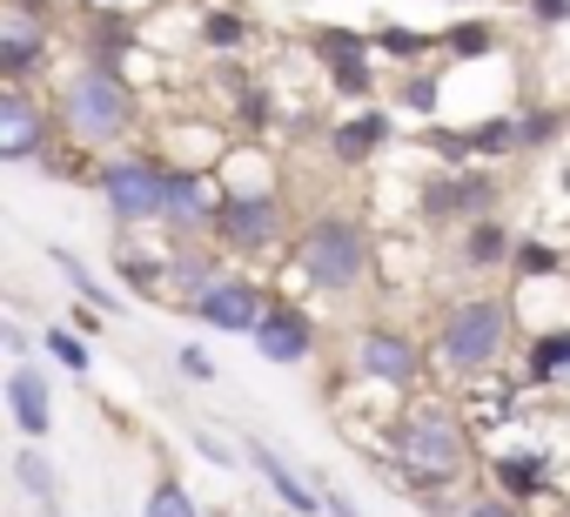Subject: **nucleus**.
Here are the masks:
<instances>
[{"label": "nucleus", "mask_w": 570, "mask_h": 517, "mask_svg": "<svg viewBox=\"0 0 570 517\" xmlns=\"http://www.w3.org/2000/svg\"><path fill=\"white\" fill-rule=\"evenodd\" d=\"M463 517H517V504H510V497H476Z\"/></svg>", "instance_id": "obj_38"}, {"label": "nucleus", "mask_w": 570, "mask_h": 517, "mask_svg": "<svg viewBox=\"0 0 570 517\" xmlns=\"http://www.w3.org/2000/svg\"><path fill=\"white\" fill-rule=\"evenodd\" d=\"M517 128H523V148H550V142L570 128V115H557V108H523Z\"/></svg>", "instance_id": "obj_32"}, {"label": "nucleus", "mask_w": 570, "mask_h": 517, "mask_svg": "<svg viewBox=\"0 0 570 517\" xmlns=\"http://www.w3.org/2000/svg\"><path fill=\"white\" fill-rule=\"evenodd\" d=\"M215 276H222V270L208 263L202 248H175V255H168V283H181V290H188V303H195V296H202Z\"/></svg>", "instance_id": "obj_23"}, {"label": "nucleus", "mask_w": 570, "mask_h": 517, "mask_svg": "<svg viewBox=\"0 0 570 517\" xmlns=\"http://www.w3.org/2000/svg\"><path fill=\"white\" fill-rule=\"evenodd\" d=\"M48 115L28 101V88H14L8 81V95H0V162H35V155H48Z\"/></svg>", "instance_id": "obj_12"}, {"label": "nucleus", "mask_w": 570, "mask_h": 517, "mask_svg": "<svg viewBox=\"0 0 570 517\" xmlns=\"http://www.w3.org/2000/svg\"><path fill=\"white\" fill-rule=\"evenodd\" d=\"M296 263H303L309 290L343 296V290H356L370 276V235H363L356 215H316L303 228V242H296Z\"/></svg>", "instance_id": "obj_4"}, {"label": "nucleus", "mask_w": 570, "mask_h": 517, "mask_svg": "<svg viewBox=\"0 0 570 517\" xmlns=\"http://www.w3.org/2000/svg\"><path fill=\"white\" fill-rule=\"evenodd\" d=\"M88 8H101V0H88Z\"/></svg>", "instance_id": "obj_45"}, {"label": "nucleus", "mask_w": 570, "mask_h": 517, "mask_svg": "<svg viewBox=\"0 0 570 517\" xmlns=\"http://www.w3.org/2000/svg\"><path fill=\"white\" fill-rule=\"evenodd\" d=\"M316 490H323V510H330V517H363V510H356L343 490H330V484H316Z\"/></svg>", "instance_id": "obj_41"}, {"label": "nucleus", "mask_w": 570, "mask_h": 517, "mask_svg": "<svg viewBox=\"0 0 570 517\" xmlns=\"http://www.w3.org/2000/svg\"><path fill=\"white\" fill-rule=\"evenodd\" d=\"M275 235H282V202H275L268 188H235V195L222 202L215 242H228V248H242V255H262V248H275Z\"/></svg>", "instance_id": "obj_9"}, {"label": "nucleus", "mask_w": 570, "mask_h": 517, "mask_svg": "<svg viewBox=\"0 0 570 517\" xmlns=\"http://www.w3.org/2000/svg\"><path fill=\"white\" fill-rule=\"evenodd\" d=\"M202 41H208L215 55H235V48L248 41V21H242V8H208V14H202Z\"/></svg>", "instance_id": "obj_24"}, {"label": "nucleus", "mask_w": 570, "mask_h": 517, "mask_svg": "<svg viewBox=\"0 0 570 517\" xmlns=\"http://www.w3.org/2000/svg\"><path fill=\"white\" fill-rule=\"evenodd\" d=\"M456 255H463V270H503L510 255H517V235H510L497 215H476V222H463Z\"/></svg>", "instance_id": "obj_18"}, {"label": "nucleus", "mask_w": 570, "mask_h": 517, "mask_svg": "<svg viewBox=\"0 0 570 517\" xmlns=\"http://www.w3.org/2000/svg\"><path fill=\"white\" fill-rule=\"evenodd\" d=\"M222 188L202 175V168H168V222L175 228H188V235H215V222H222Z\"/></svg>", "instance_id": "obj_13"}, {"label": "nucleus", "mask_w": 570, "mask_h": 517, "mask_svg": "<svg viewBox=\"0 0 570 517\" xmlns=\"http://www.w3.org/2000/svg\"><path fill=\"white\" fill-rule=\"evenodd\" d=\"M396 450H403V470H410V484L423 490V504H436L430 490L450 484V477L470 464V437H463V423H456L443 403L410 410V423L396 430Z\"/></svg>", "instance_id": "obj_3"}, {"label": "nucleus", "mask_w": 570, "mask_h": 517, "mask_svg": "<svg viewBox=\"0 0 570 517\" xmlns=\"http://www.w3.org/2000/svg\"><path fill=\"white\" fill-rule=\"evenodd\" d=\"M8 410H14L21 437H48V430H55V397H48V377H41L35 363H14V377H8Z\"/></svg>", "instance_id": "obj_16"}, {"label": "nucleus", "mask_w": 570, "mask_h": 517, "mask_svg": "<svg viewBox=\"0 0 570 517\" xmlns=\"http://www.w3.org/2000/svg\"><path fill=\"white\" fill-rule=\"evenodd\" d=\"M121 276L135 283V296H161V283H168V255H135V248H121Z\"/></svg>", "instance_id": "obj_30"}, {"label": "nucleus", "mask_w": 570, "mask_h": 517, "mask_svg": "<svg viewBox=\"0 0 570 517\" xmlns=\"http://www.w3.org/2000/svg\"><path fill=\"white\" fill-rule=\"evenodd\" d=\"M456 8H463V0H456Z\"/></svg>", "instance_id": "obj_46"}, {"label": "nucleus", "mask_w": 570, "mask_h": 517, "mask_svg": "<svg viewBox=\"0 0 570 517\" xmlns=\"http://www.w3.org/2000/svg\"><path fill=\"white\" fill-rule=\"evenodd\" d=\"M195 450H202V457H208V464H235V450H228V443H222V437H208V430H202V437H195Z\"/></svg>", "instance_id": "obj_40"}, {"label": "nucleus", "mask_w": 570, "mask_h": 517, "mask_svg": "<svg viewBox=\"0 0 570 517\" xmlns=\"http://www.w3.org/2000/svg\"><path fill=\"white\" fill-rule=\"evenodd\" d=\"M423 148H436V155H443L450 168H463V162L476 155V148H470V128H436V121L423 128Z\"/></svg>", "instance_id": "obj_34"}, {"label": "nucleus", "mask_w": 570, "mask_h": 517, "mask_svg": "<svg viewBox=\"0 0 570 517\" xmlns=\"http://www.w3.org/2000/svg\"><path fill=\"white\" fill-rule=\"evenodd\" d=\"M61 121H68V135L88 142V148H108V142H121V135L135 128V95H128V81L115 75V61H81V68L61 81Z\"/></svg>", "instance_id": "obj_1"}, {"label": "nucleus", "mask_w": 570, "mask_h": 517, "mask_svg": "<svg viewBox=\"0 0 570 517\" xmlns=\"http://www.w3.org/2000/svg\"><path fill=\"white\" fill-rule=\"evenodd\" d=\"M523 370H530V383H557V377L570 370V330H550V336H537V343L523 350Z\"/></svg>", "instance_id": "obj_20"}, {"label": "nucleus", "mask_w": 570, "mask_h": 517, "mask_svg": "<svg viewBox=\"0 0 570 517\" xmlns=\"http://www.w3.org/2000/svg\"><path fill=\"white\" fill-rule=\"evenodd\" d=\"M356 363H363V377H376V383H390V390H410V383L423 377L416 336H403V330H390V323H370V330H363Z\"/></svg>", "instance_id": "obj_11"}, {"label": "nucleus", "mask_w": 570, "mask_h": 517, "mask_svg": "<svg viewBox=\"0 0 570 517\" xmlns=\"http://www.w3.org/2000/svg\"><path fill=\"white\" fill-rule=\"evenodd\" d=\"M523 14H530L537 28H563V21H570V0H523Z\"/></svg>", "instance_id": "obj_36"}, {"label": "nucleus", "mask_w": 570, "mask_h": 517, "mask_svg": "<svg viewBox=\"0 0 570 517\" xmlns=\"http://www.w3.org/2000/svg\"><path fill=\"white\" fill-rule=\"evenodd\" d=\"M55 270H61V276H68V283L81 290V303H88V310H108V316L121 310V303H115V296H108V290H101V283H95V276L81 270V255H75V248H55Z\"/></svg>", "instance_id": "obj_28"}, {"label": "nucleus", "mask_w": 570, "mask_h": 517, "mask_svg": "<svg viewBox=\"0 0 570 517\" xmlns=\"http://www.w3.org/2000/svg\"><path fill=\"white\" fill-rule=\"evenodd\" d=\"M497 484H503L510 504L543 497V490H550V457H543V450H510V457H497Z\"/></svg>", "instance_id": "obj_19"}, {"label": "nucleus", "mask_w": 570, "mask_h": 517, "mask_svg": "<svg viewBox=\"0 0 570 517\" xmlns=\"http://www.w3.org/2000/svg\"><path fill=\"white\" fill-rule=\"evenodd\" d=\"M309 48H316V61L330 68V88L336 95H350V101H370L376 95V35H356V28H316L309 35Z\"/></svg>", "instance_id": "obj_6"}, {"label": "nucleus", "mask_w": 570, "mask_h": 517, "mask_svg": "<svg viewBox=\"0 0 570 517\" xmlns=\"http://www.w3.org/2000/svg\"><path fill=\"white\" fill-rule=\"evenodd\" d=\"M115 222H168V168L161 162H141V155H115L95 168Z\"/></svg>", "instance_id": "obj_5"}, {"label": "nucleus", "mask_w": 570, "mask_h": 517, "mask_svg": "<svg viewBox=\"0 0 570 517\" xmlns=\"http://www.w3.org/2000/svg\"><path fill=\"white\" fill-rule=\"evenodd\" d=\"M0 343H8L14 357H28V350H35V336H28V330H21L14 316H8V323H0Z\"/></svg>", "instance_id": "obj_39"}, {"label": "nucleus", "mask_w": 570, "mask_h": 517, "mask_svg": "<svg viewBox=\"0 0 570 517\" xmlns=\"http://www.w3.org/2000/svg\"><path fill=\"white\" fill-rule=\"evenodd\" d=\"M41 517H61V504H41Z\"/></svg>", "instance_id": "obj_43"}, {"label": "nucleus", "mask_w": 570, "mask_h": 517, "mask_svg": "<svg viewBox=\"0 0 570 517\" xmlns=\"http://www.w3.org/2000/svg\"><path fill=\"white\" fill-rule=\"evenodd\" d=\"M148 517H195V497H188V484L161 477V484H155V497H148Z\"/></svg>", "instance_id": "obj_35"}, {"label": "nucleus", "mask_w": 570, "mask_h": 517, "mask_svg": "<svg viewBox=\"0 0 570 517\" xmlns=\"http://www.w3.org/2000/svg\"><path fill=\"white\" fill-rule=\"evenodd\" d=\"M510 336H517V323H510V303L503 296H463L436 323V357L456 377H483V370H497L510 357Z\"/></svg>", "instance_id": "obj_2"}, {"label": "nucleus", "mask_w": 570, "mask_h": 517, "mask_svg": "<svg viewBox=\"0 0 570 517\" xmlns=\"http://www.w3.org/2000/svg\"><path fill=\"white\" fill-rule=\"evenodd\" d=\"M48 48H55V28L41 21V8L8 0V14H0V75H8L14 88H28L48 68Z\"/></svg>", "instance_id": "obj_8"}, {"label": "nucleus", "mask_w": 570, "mask_h": 517, "mask_svg": "<svg viewBox=\"0 0 570 517\" xmlns=\"http://www.w3.org/2000/svg\"><path fill=\"white\" fill-rule=\"evenodd\" d=\"M181 377L208 383V377H215V357H208V350H181Z\"/></svg>", "instance_id": "obj_37"}, {"label": "nucleus", "mask_w": 570, "mask_h": 517, "mask_svg": "<svg viewBox=\"0 0 570 517\" xmlns=\"http://www.w3.org/2000/svg\"><path fill=\"white\" fill-rule=\"evenodd\" d=\"M21 8H41V14H48V8H55V0H21Z\"/></svg>", "instance_id": "obj_42"}, {"label": "nucleus", "mask_w": 570, "mask_h": 517, "mask_svg": "<svg viewBox=\"0 0 570 517\" xmlns=\"http://www.w3.org/2000/svg\"><path fill=\"white\" fill-rule=\"evenodd\" d=\"M255 350H262L268 363H309V350H316V323H309L296 303H268V316L255 323Z\"/></svg>", "instance_id": "obj_14"}, {"label": "nucleus", "mask_w": 570, "mask_h": 517, "mask_svg": "<svg viewBox=\"0 0 570 517\" xmlns=\"http://www.w3.org/2000/svg\"><path fill=\"white\" fill-rule=\"evenodd\" d=\"M242 457H248V464L262 470V484H268V490H275L282 504H289L296 517H316V510H323V490H309V484H303V477H296L289 464H282V457H275V443H248Z\"/></svg>", "instance_id": "obj_17"}, {"label": "nucleus", "mask_w": 570, "mask_h": 517, "mask_svg": "<svg viewBox=\"0 0 570 517\" xmlns=\"http://www.w3.org/2000/svg\"><path fill=\"white\" fill-rule=\"evenodd\" d=\"M476 215H497V182L490 175H470V168H443L423 182V222L430 228H463Z\"/></svg>", "instance_id": "obj_7"}, {"label": "nucleus", "mask_w": 570, "mask_h": 517, "mask_svg": "<svg viewBox=\"0 0 570 517\" xmlns=\"http://www.w3.org/2000/svg\"><path fill=\"white\" fill-rule=\"evenodd\" d=\"M41 343H48V357H55L61 370H75V377H88V363H95V357H88V343H81L75 330H61V323H55V330H48Z\"/></svg>", "instance_id": "obj_33"}, {"label": "nucleus", "mask_w": 570, "mask_h": 517, "mask_svg": "<svg viewBox=\"0 0 570 517\" xmlns=\"http://www.w3.org/2000/svg\"><path fill=\"white\" fill-rule=\"evenodd\" d=\"M228 88H235V115H242V128H248V135H262V128L275 121V95H268V88H255V81H242V75H228Z\"/></svg>", "instance_id": "obj_25"}, {"label": "nucleus", "mask_w": 570, "mask_h": 517, "mask_svg": "<svg viewBox=\"0 0 570 517\" xmlns=\"http://www.w3.org/2000/svg\"><path fill=\"white\" fill-rule=\"evenodd\" d=\"M510 270H517V283H537V276H557L563 270V255L550 248V242H517V255H510Z\"/></svg>", "instance_id": "obj_29"}, {"label": "nucleus", "mask_w": 570, "mask_h": 517, "mask_svg": "<svg viewBox=\"0 0 570 517\" xmlns=\"http://www.w3.org/2000/svg\"><path fill=\"white\" fill-rule=\"evenodd\" d=\"M490 48H497V28L476 21V14H463V21L443 28V55H456V61H483Z\"/></svg>", "instance_id": "obj_21"}, {"label": "nucleus", "mask_w": 570, "mask_h": 517, "mask_svg": "<svg viewBox=\"0 0 570 517\" xmlns=\"http://www.w3.org/2000/svg\"><path fill=\"white\" fill-rule=\"evenodd\" d=\"M563 195H570V162H563Z\"/></svg>", "instance_id": "obj_44"}, {"label": "nucleus", "mask_w": 570, "mask_h": 517, "mask_svg": "<svg viewBox=\"0 0 570 517\" xmlns=\"http://www.w3.org/2000/svg\"><path fill=\"white\" fill-rule=\"evenodd\" d=\"M188 310H195L208 330H222V336H255V323L268 316V296H262L255 276H215Z\"/></svg>", "instance_id": "obj_10"}, {"label": "nucleus", "mask_w": 570, "mask_h": 517, "mask_svg": "<svg viewBox=\"0 0 570 517\" xmlns=\"http://www.w3.org/2000/svg\"><path fill=\"white\" fill-rule=\"evenodd\" d=\"M390 142H396V121H390V108H356L350 121H336V128H330V155H336L343 168H363V162H376Z\"/></svg>", "instance_id": "obj_15"}, {"label": "nucleus", "mask_w": 570, "mask_h": 517, "mask_svg": "<svg viewBox=\"0 0 570 517\" xmlns=\"http://www.w3.org/2000/svg\"><path fill=\"white\" fill-rule=\"evenodd\" d=\"M470 148H476L483 162H497V155H517V148H523V128H517V115H490V121H476V128H470Z\"/></svg>", "instance_id": "obj_22"}, {"label": "nucleus", "mask_w": 570, "mask_h": 517, "mask_svg": "<svg viewBox=\"0 0 570 517\" xmlns=\"http://www.w3.org/2000/svg\"><path fill=\"white\" fill-rule=\"evenodd\" d=\"M396 101H403L410 115H436V101H443V81H436L430 68H410V75H403V88H396Z\"/></svg>", "instance_id": "obj_31"}, {"label": "nucleus", "mask_w": 570, "mask_h": 517, "mask_svg": "<svg viewBox=\"0 0 570 517\" xmlns=\"http://www.w3.org/2000/svg\"><path fill=\"white\" fill-rule=\"evenodd\" d=\"M14 477H21V484H28V490L41 497V504H61V477H55V464H48V457H41L35 443H28V450L14 457Z\"/></svg>", "instance_id": "obj_27"}, {"label": "nucleus", "mask_w": 570, "mask_h": 517, "mask_svg": "<svg viewBox=\"0 0 570 517\" xmlns=\"http://www.w3.org/2000/svg\"><path fill=\"white\" fill-rule=\"evenodd\" d=\"M430 48H443V41L416 35V28H376V55L383 61H430Z\"/></svg>", "instance_id": "obj_26"}]
</instances>
